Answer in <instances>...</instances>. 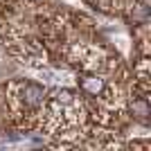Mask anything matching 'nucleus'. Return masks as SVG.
I'll use <instances>...</instances> for the list:
<instances>
[{
    "instance_id": "nucleus-1",
    "label": "nucleus",
    "mask_w": 151,
    "mask_h": 151,
    "mask_svg": "<svg viewBox=\"0 0 151 151\" xmlns=\"http://www.w3.org/2000/svg\"><path fill=\"white\" fill-rule=\"evenodd\" d=\"M23 99H25L29 106H36L38 101L43 99V90L38 88L36 83H27L25 88H23Z\"/></svg>"
},
{
    "instance_id": "nucleus-2",
    "label": "nucleus",
    "mask_w": 151,
    "mask_h": 151,
    "mask_svg": "<svg viewBox=\"0 0 151 151\" xmlns=\"http://www.w3.org/2000/svg\"><path fill=\"white\" fill-rule=\"evenodd\" d=\"M81 83H83V88H86V90H90V93H95V95L99 93L101 86H104V83H101V79H95V77H90V79H83Z\"/></svg>"
},
{
    "instance_id": "nucleus-3",
    "label": "nucleus",
    "mask_w": 151,
    "mask_h": 151,
    "mask_svg": "<svg viewBox=\"0 0 151 151\" xmlns=\"http://www.w3.org/2000/svg\"><path fill=\"white\" fill-rule=\"evenodd\" d=\"M57 101H61V104H72V93H68V90L57 93Z\"/></svg>"
}]
</instances>
